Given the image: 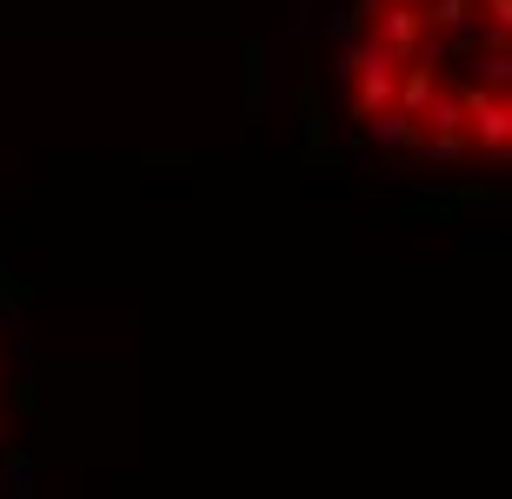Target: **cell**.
<instances>
[{
	"mask_svg": "<svg viewBox=\"0 0 512 499\" xmlns=\"http://www.w3.org/2000/svg\"><path fill=\"white\" fill-rule=\"evenodd\" d=\"M459 114H466V147H479L486 160L512 154V100L486 94V87H466L459 94Z\"/></svg>",
	"mask_w": 512,
	"mask_h": 499,
	"instance_id": "obj_1",
	"label": "cell"
},
{
	"mask_svg": "<svg viewBox=\"0 0 512 499\" xmlns=\"http://www.w3.org/2000/svg\"><path fill=\"white\" fill-rule=\"evenodd\" d=\"M353 54H360V74H353V114H360V120H380V114H393L399 60L386 54V47H380L373 34H366L360 47H353Z\"/></svg>",
	"mask_w": 512,
	"mask_h": 499,
	"instance_id": "obj_2",
	"label": "cell"
},
{
	"mask_svg": "<svg viewBox=\"0 0 512 499\" xmlns=\"http://www.w3.org/2000/svg\"><path fill=\"white\" fill-rule=\"evenodd\" d=\"M433 94H439V74L426 60H406V67H399V87H393V114H406L419 127V114L433 107Z\"/></svg>",
	"mask_w": 512,
	"mask_h": 499,
	"instance_id": "obj_3",
	"label": "cell"
},
{
	"mask_svg": "<svg viewBox=\"0 0 512 499\" xmlns=\"http://www.w3.org/2000/svg\"><path fill=\"white\" fill-rule=\"evenodd\" d=\"M419 14H426V40H433L439 27H466L473 20V0H419Z\"/></svg>",
	"mask_w": 512,
	"mask_h": 499,
	"instance_id": "obj_4",
	"label": "cell"
},
{
	"mask_svg": "<svg viewBox=\"0 0 512 499\" xmlns=\"http://www.w3.org/2000/svg\"><path fill=\"white\" fill-rule=\"evenodd\" d=\"M373 140H380V147H419V127L406 114H380L373 120Z\"/></svg>",
	"mask_w": 512,
	"mask_h": 499,
	"instance_id": "obj_5",
	"label": "cell"
},
{
	"mask_svg": "<svg viewBox=\"0 0 512 499\" xmlns=\"http://www.w3.org/2000/svg\"><path fill=\"white\" fill-rule=\"evenodd\" d=\"M506 80H512V60H506V54H479V80H473V87H486V94H506Z\"/></svg>",
	"mask_w": 512,
	"mask_h": 499,
	"instance_id": "obj_6",
	"label": "cell"
}]
</instances>
